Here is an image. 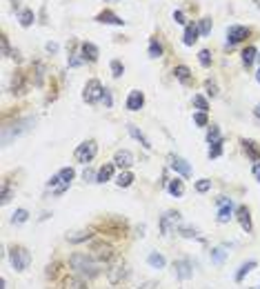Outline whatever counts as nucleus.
I'll return each mask as SVG.
<instances>
[{"label": "nucleus", "instance_id": "nucleus-55", "mask_svg": "<svg viewBox=\"0 0 260 289\" xmlns=\"http://www.w3.org/2000/svg\"><path fill=\"white\" fill-rule=\"evenodd\" d=\"M140 289H158V283L156 280H145V283L140 285Z\"/></svg>", "mask_w": 260, "mask_h": 289}, {"label": "nucleus", "instance_id": "nucleus-32", "mask_svg": "<svg viewBox=\"0 0 260 289\" xmlns=\"http://www.w3.org/2000/svg\"><path fill=\"white\" fill-rule=\"evenodd\" d=\"M198 36H200V32H198V27L187 25V27H185V36H182V42H185L187 47H191L193 42L198 40Z\"/></svg>", "mask_w": 260, "mask_h": 289}, {"label": "nucleus", "instance_id": "nucleus-44", "mask_svg": "<svg viewBox=\"0 0 260 289\" xmlns=\"http://www.w3.org/2000/svg\"><path fill=\"white\" fill-rule=\"evenodd\" d=\"M111 76H114V78H120V76L125 74V65L120 63V60H111Z\"/></svg>", "mask_w": 260, "mask_h": 289}, {"label": "nucleus", "instance_id": "nucleus-11", "mask_svg": "<svg viewBox=\"0 0 260 289\" xmlns=\"http://www.w3.org/2000/svg\"><path fill=\"white\" fill-rule=\"evenodd\" d=\"M94 236H96L94 227H87V229H78V231H71V234H67V236H65V240H67L69 245H80V242L94 240Z\"/></svg>", "mask_w": 260, "mask_h": 289}, {"label": "nucleus", "instance_id": "nucleus-3", "mask_svg": "<svg viewBox=\"0 0 260 289\" xmlns=\"http://www.w3.org/2000/svg\"><path fill=\"white\" fill-rule=\"evenodd\" d=\"M127 229H129L127 221H122V218H103V221H98L94 225L96 234L107 236V240H109V238H125Z\"/></svg>", "mask_w": 260, "mask_h": 289}, {"label": "nucleus", "instance_id": "nucleus-26", "mask_svg": "<svg viewBox=\"0 0 260 289\" xmlns=\"http://www.w3.org/2000/svg\"><path fill=\"white\" fill-rule=\"evenodd\" d=\"M147 265H149L151 269H165L167 267V258L162 256L160 252H149V256H147Z\"/></svg>", "mask_w": 260, "mask_h": 289}, {"label": "nucleus", "instance_id": "nucleus-10", "mask_svg": "<svg viewBox=\"0 0 260 289\" xmlns=\"http://www.w3.org/2000/svg\"><path fill=\"white\" fill-rule=\"evenodd\" d=\"M180 211H173V209H169V211H165V216L160 218V234L162 236H169V231H172V227L176 229V225L180 222Z\"/></svg>", "mask_w": 260, "mask_h": 289}, {"label": "nucleus", "instance_id": "nucleus-63", "mask_svg": "<svg viewBox=\"0 0 260 289\" xmlns=\"http://www.w3.org/2000/svg\"><path fill=\"white\" fill-rule=\"evenodd\" d=\"M258 289H260V285H258Z\"/></svg>", "mask_w": 260, "mask_h": 289}, {"label": "nucleus", "instance_id": "nucleus-2", "mask_svg": "<svg viewBox=\"0 0 260 289\" xmlns=\"http://www.w3.org/2000/svg\"><path fill=\"white\" fill-rule=\"evenodd\" d=\"M116 245L107 238H94V240L89 242V256L94 258L96 263H111L116 258Z\"/></svg>", "mask_w": 260, "mask_h": 289}, {"label": "nucleus", "instance_id": "nucleus-8", "mask_svg": "<svg viewBox=\"0 0 260 289\" xmlns=\"http://www.w3.org/2000/svg\"><path fill=\"white\" fill-rule=\"evenodd\" d=\"M104 96V87L103 83H100L98 78H91L87 80V85H85L83 89V100L85 102H89V105H96V102H100Z\"/></svg>", "mask_w": 260, "mask_h": 289}, {"label": "nucleus", "instance_id": "nucleus-31", "mask_svg": "<svg viewBox=\"0 0 260 289\" xmlns=\"http://www.w3.org/2000/svg\"><path fill=\"white\" fill-rule=\"evenodd\" d=\"M236 216V209H234V205H229V207H220L218 209V216H216V221L220 222V225H227L231 218Z\"/></svg>", "mask_w": 260, "mask_h": 289}, {"label": "nucleus", "instance_id": "nucleus-49", "mask_svg": "<svg viewBox=\"0 0 260 289\" xmlns=\"http://www.w3.org/2000/svg\"><path fill=\"white\" fill-rule=\"evenodd\" d=\"M96 176H98V171H94V169H85L83 171V180L85 183H96Z\"/></svg>", "mask_w": 260, "mask_h": 289}, {"label": "nucleus", "instance_id": "nucleus-33", "mask_svg": "<svg viewBox=\"0 0 260 289\" xmlns=\"http://www.w3.org/2000/svg\"><path fill=\"white\" fill-rule=\"evenodd\" d=\"M131 183H134V173H131L129 169H125V171H120L118 176H116V185H118V187H131Z\"/></svg>", "mask_w": 260, "mask_h": 289}, {"label": "nucleus", "instance_id": "nucleus-58", "mask_svg": "<svg viewBox=\"0 0 260 289\" xmlns=\"http://www.w3.org/2000/svg\"><path fill=\"white\" fill-rule=\"evenodd\" d=\"M45 49H47L49 53H56L58 51V45H56V42H47V47H45Z\"/></svg>", "mask_w": 260, "mask_h": 289}, {"label": "nucleus", "instance_id": "nucleus-21", "mask_svg": "<svg viewBox=\"0 0 260 289\" xmlns=\"http://www.w3.org/2000/svg\"><path fill=\"white\" fill-rule=\"evenodd\" d=\"M114 173H116V163H104L103 167L98 169V176H96V183H100V185L109 183V180H114Z\"/></svg>", "mask_w": 260, "mask_h": 289}, {"label": "nucleus", "instance_id": "nucleus-42", "mask_svg": "<svg viewBox=\"0 0 260 289\" xmlns=\"http://www.w3.org/2000/svg\"><path fill=\"white\" fill-rule=\"evenodd\" d=\"M193 125L196 127H209V118L205 111H196L193 114Z\"/></svg>", "mask_w": 260, "mask_h": 289}, {"label": "nucleus", "instance_id": "nucleus-53", "mask_svg": "<svg viewBox=\"0 0 260 289\" xmlns=\"http://www.w3.org/2000/svg\"><path fill=\"white\" fill-rule=\"evenodd\" d=\"M83 65V58H78L76 53H73L71 58H69V67H80Z\"/></svg>", "mask_w": 260, "mask_h": 289}, {"label": "nucleus", "instance_id": "nucleus-61", "mask_svg": "<svg viewBox=\"0 0 260 289\" xmlns=\"http://www.w3.org/2000/svg\"><path fill=\"white\" fill-rule=\"evenodd\" d=\"M256 80H258V83H260V69H258V74H256Z\"/></svg>", "mask_w": 260, "mask_h": 289}, {"label": "nucleus", "instance_id": "nucleus-51", "mask_svg": "<svg viewBox=\"0 0 260 289\" xmlns=\"http://www.w3.org/2000/svg\"><path fill=\"white\" fill-rule=\"evenodd\" d=\"M216 205H218V209H220V207H229V205H234V200L229 198V196H218V198H216Z\"/></svg>", "mask_w": 260, "mask_h": 289}, {"label": "nucleus", "instance_id": "nucleus-56", "mask_svg": "<svg viewBox=\"0 0 260 289\" xmlns=\"http://www.w3.org/2000/svg\"><path fill=\"white\" fill-rule=\"evenodd\" d=\"M251 173H254V178L260 183V160H258V163H254V167H251Z\"/></svg>", "mask_w": 260, "mask_h": 289}, {"label": "nucleus", "instance_id": "nucleus-9", "mask_svg": "<svg viewBox=\"0 0 260 289\" xmlns=\"http://www.w3.org/2000/svg\"><path fill=\"white\" fill-rule=\"evenodd\" d=\"M236 221H238L240 229H243L244 234H251V231H254V221H251V209H249L247 205L236 207Z\"/></svg>", "mask_w": 260, "mask_h": 289}, {"label": "nucleus", "instance_id": "nucleus-54", "mask_svg": "<svg viewBox=\"0 0 260 289\" xmlns=\"http://www.w3.org/2000/svg\"><path fill=\"white\" fill-rule=\"evenodd\" d=\"M173 20H176L178 25H185V22H187V20H185V14H182V11H173Z\"/></svg>", "mask_w": 260, "mask_h": 289}, {"label": "nucleus", "instance_id": "nucleus-46", "mask_svg": "<svg viewBox=\"0 0 260 289\" xmlns=\"http://www.w3.org/2000/svg\"><path fill=\"white\" fill-rule=\"evenodd\" d=\"M205 89H207V96H211V98H216L218 96V85H216V80H205Z\"/></svg>", "mask_w": 260, "mask_h": 289}, {"label": "nucleus", "instance_id": "nucleus-25", "mask_svg": "<svg viewBox=\"0 0 260 289\" xmlns=\"http://www.w3.org/2000/svg\"><path fill=\"white\" fill-rule=\"evenodd\" d=\"M127 132L131 134V138H136V140L140 142V145H142V147H145V149H151V140L145 136V134L140 132V129H138V127L134 125V122H129V125H127Z\"/></svg>", "mask_w": 260, "mask_h": 289}, {"label": "nucleus", "instance_id": "nucleus-52", "mask_svg": "<svg viewBox=\"0 0 260 289\" xmlns=\"http://www.w3.org/2000/svg\"><path fill=\"white\" fill-rule=\"evenodd\" d=\"M103 102H104V107H111V105H114V98H111V91H109V89H104Z\"/></svg>", "mask_w": 260, "mask_h": 289}, {"label": "nucleus", "instance_id": "nucleus-16", "mask_svg": "<svg viewBox=\"0 0 260 289\" xmlns=\"http://www.w3.org/2000/svg\"><path fill=\"white\" fill-rule=\"evenodd\" d=\"M240 145H243L244 156L249 158V160H254V163H258L260 160V145L258 142L251 140V138H240Z\"/></svg>", "mask_w": 260, "mask_h": 289}, {"label": "nucleus", "instance_id": "nucleus-6", "mask_svg": "<svg viewBox=\"0 0 260 289\" xmlns=\"http://www.w3.org/2000/svg\"><path fill=\"white\" fill-rule=\"evenodd\" d=\"M129 265H127V260H122V258H118L116 263H111V267L107 269V280H109L111 287H118V285H122L127 278H129Z\"/></svg>", "mask_w": 260, "mask_h": 289}, {"label": "nucleus", "instance_id": "nucleus-40", "mask_svg": "<svg viewBox=\"0 0 260 289\" xmlns=\"http://www.w3.org/2000/svg\"><path fill=\"white\" fill-rule=\"evenodd\" d=\"M207 156H209V158H220V156H223V140L211 142V145H209Z\"/></svg>", "mask_w": 260, "mask_h": 289}, {"label": "nucleus", "instance_id": "nucleus-38", "mask_svg": "<svg viewBox=\"0 0 260 289\" xmlns=\"http://www.w3.org/2000/svg\"><path fill=\"white\" fill-rule=\"evenodd\" d=\"M34 69H36V76H34V85H38V87H40V85L45 83V65H42V63H34Z\"/></svg>", "mask_w": 260, "mask_h": 289}, {"label": "nucleus", "instance_id": "nucleus-59", "mask_svg": "<svg viewBox=\"0 0 260 289\" xmlns=\"http://www.w3.org/2000/svg\"><path fill=\"white\" fill-rule=\"evenodd\" d=\"M254 116H256V118H258V120H260V102L254 107Z\"/></svg>", "mask_w": 260, "mask_h": 289}, {"label": "nucleus", "instance_id": "nucleus-1", "mask_svg": "<svg viewBox=\"0 0 260 289\" xmlns=\"http://www.w3.org/2000/svg\"><path fill=\"white\" fill-rule=\"evenodd\" d=\"M67 265L73 269V273H78V276H83V278H87V280H94L100 276V263H96L89 254L73 252L71 256H69Z\"/></svg>", "mask_w": 260, "mask_h": 289}, {"label": "nucleus", "instance_id": "nucleus-48", "mask_svg": "<svg viewBox=\"0 0 260 289\" xmlns=\"http://www.w3.org/2000/svg\"><path fill=\"white\" fill-rule=\"evenodd\" d=\"M198 60H200L203 67H211V53H209L207 49H203V51L198 53Z\"/></svg>", "mask_w": 260, "mask_h": 289}, {"label": "nucleus", "instance_id": "nucleus-37", "mask_svg": "<svg viewBox=\"0 0 260 289\" xmlns=\"http://www.w3.org/2000/svg\"><path fill=\"white\" fill-rule=\"evenodd\" d=\"M193 107H196L198 111H205V114H207L209 111V100L205 98L203 94H193Z\"/></svg>", "mask_w": 260, "mask_h": 289}, {"label": "nucleus", "instance_id": "nucleus-24", "mask_svg": "<svg viewBox=\"0 0 260 289\" xmlns=\"http://www.w3.org/2000/svg\"><path fill=\"white\" fill-rule=\"evenodd\" d=\"M209 258H211L213 265H218V267H223L225 260H227V245H220V247H213L211 252H209Z\"/></svg>", "mask_w": 260, "mask_h": 289}, {"label": "nucleus", "instance_id": "nucleus-50", "mask_svg": "<svg viewBox=\"0 0 260 289\" xmlns=\"http://www.w3.org/2000/svg\"><path fill=\"white\" fill-rule=\"evenodd\" d=\"M11 200V187L9 183H2V205H7Z\"/></svg>", "mask_w": 260, "mask_h": 289}, {"label": "nucleus", "instance_id": "nucleus-15", "mask_svg": "<svg viewBox=\"0 0 260 289\" xmlns=\"http://www.w3.org/2000/svg\"><path fill=\"white\" fill-rule=\"evenodd\" d=\"M169 167H172L178 176H182V178H189V176H191V167H189V163L180 156H169Z\"/></svg>", "mask_w": 260, "mask_h": 289}, {"label": "nucleus", "instance_id": "nucleus-35", "mask_svg": "<svg viewBox=\"0 0 260 289\" xmlns=\"http://www.w3.org/2000/svg\"><path fill=\"white\" fill-rule=\"evenodd\" d=\"M27 221H29V211H27L25 207L16 209L14 211V216H11V225H25Z\"/></svg>", "mask_w": 260, "mask_h": 289}, {"label": "nucleus", "instance_id": "nucleus-30", "mask_svg": "<svg viewBox=\"0 0 260 289\" xmlns=\"http://www.w3.org/2000/svg\"><path fill=\"white\" fill-rule=\"evenodd\" d=\"M63 267H65L63 260H53V263H49L47 267H45V278H47V280H56Z\"/></svg>", "mask_w": 260, "mask_h": 289}, {"label": "nucleus", "instance_id": "nucleus-7", "mask_svg": "<svg viewBox=\"0 0 260 289\" xmlns=\"http://www.w3.org/2000/svg\"><path fill=\"white\" fill-rule=\"evenodd\" d=\"M96 153H98V142H96L94 138H89V140L80 142L78 147H76V152H73V160L80 163V165H89L96 158Z\"/></svg>", "mask_w": 260, "mask_h": 289}, {"label": "nucleus", "instance_id": "nucleus-17", "mask_svg": "<svg viewBox=\"0 0 260 289\" xmlns=\"http://www.w3.org/2000/svg\"><path fill=\"white\" fill-rule=\"evenodd\" d=\"M125 107L129 111H140L142 107H145V94H142L140 89H131L129 96H127Z\"/></svg>", "mask_w": 260, "mask_h": 289}, {"label": "nucleus", "instance_id": "nucleus-36", "mask_svg": "<svg viewBox=\"0 0 260 289\" xmlns=\"http://www.w3.org/2000/svg\"><path fill=\"white\" fill-rule=\"evenodd\" d=\"M205 140L211 145V142H218V140H223L220 138V127L218 125H209L207 127V136H205Z\"/></svg>", "mask_w": 260, "mask_h": 289}, {"label": "nucleus", "instance_id": "nucleus-23", "mask_svg": "<svg viewBox=\"0 0 260 289\" xmlns=\"http://www.w3.org/2000/svg\"><path fill=\"white\" fill-rule=\"evenodd\" d=\"M256 267H258V263H256V260H247V263H243L238 267V272L234 273V280H236V283H243V280L247 278V273H251Z\"/></svg>", "mask_w": 260, "mask_h": 289}, {"label": "nucleus", "instance_id": "nucleus-60", "mask_svg": "<svg viewBox=\"0 0 260 289\" xmlns=\"http://www.w3.org/2000/svg\"><path fill=\"white\" fill-rule=\"evenodd\" d=\"M0 285H2L0 289H7V278H2V280H0Z\"/></svg>", "mask_w": 260, "mask_h": 289}, {"label": "nucleus", "instance_id": "nucleus-13", "mask_svg": "<svg viewBox=\"0 0 260 289\" xmlns=\"http://www.w3.org/2000/svg\"><path fill=\"white\" fill-rule=\"evenodd\" d=\"M249 36V29L243 25H231L227 29V45L231 47V45H238V42H243L244 38Z\"/></svg>", "mask_w": 260, "mask_h": 289}, {"label": "nucleus", "instance_id": "nucleus-28", "mask_svg": "<svg viewBox=\"0 0 260 289\" xmlns=\"http://www.w3.org/2000/svg\"><path fill=\"white\" fill-rule=\"evenodd\" d=\"M167 191H169L173 198H182V196H185V183H182V180L176 176L173 180L167 183Z\"/></svg>", "mask_w": 260, "mask_h": 289}, {"label": "nucleus", "instance_id": "nucleus-34", "mask_svg": "<svg viewBox=\"0 0 260 289\" xmlns=\"http://www.w3.org/2000/svg\"><path fill=\"white\" fill-rule=\"evenodd\" d=\"M256 58H258V51H256L254 45H249V47L243 51V65H244V67H251Z\"/></svg>", "mask_w": 260, "mask_h": 289}, {"label": "nucleus", "instance_id": "nucleus-18", "mask_svg": "<svg viewBox=\"0 0 260 289\" xmlns=\"http://www.w3.org/2000/svg\"><path fill=\"white\" fill-rule=\"evenodd\" d=\"M25 89H27L25 74H22V71H14V74H11V80H9V91L20 96V94H25Z\"/></svg>", "mask_w": 260, "mask_h": 289}, {"label": "nucleus", "instance_id": "nucleus-39", "mask_svg": "<svg viewBox=\"0 0 260 289\" xmlns=\"http://www.w3.org/2000/svg\"><path fill=\"white\" fill-rule=\"evenodd\" d=\"M193 189H196L198 194H207V191L211 189V180H209V178H200V180H196Z\"/></svg>", "mask_w": 260, "mask_h": 289}, {"label": "nucleus", "instance_id": "nucleus-22", "mask_svg": "<svg viewBox=\"0 0 260 289\" xmlns=\"http://www.w3.org/2000/svg\"><path fill=\"white\" fill-rule=\"evenodd\" d=\"M96 20L103 22V25H125V20H122L120 16H116L114 11H109V9L100 11L98 16H96Z\"/></svg>", "mask_w": 260, "mask_h": 289}, {"label": "nucleus", "instance_id": "nucleus-20", "mask_svg": "<svg viewBox=\"0 0 260 289\" xmlns=\"http://www.w3.org/2000/svg\"><path fill=\"white\" fill-rule=\"evenodd\" d=\"M80 56H83V60H87V63H96L100 51L94 42H83V45H80Z\"/></svg>", "mask_w": 260, "mask_h": 289}, {"label": "nucleus", "instance_id": "nucleus-27", "mask_svg": "<svg viewBox=\"0 0 260 289\" xmlns=\"http://www.w3.org/2000/svg\"><path fill=\"white\" fill-rule=\"evenodd\" d=\"M173 76H176V80H180L182 85H191V80H193L191 69H189L187 65H178V67L173 69Z\"/></svg>", "mask_w": 260, "mask_h": 289}, {"label": "nucleus", "instance_id": "nucleus-45", "mask_svg": "<svg viewBox=\"0 0 260 289\" xmlns=\"http://www.w3.org/2000/svg\"><path fill=\"white\" fill-rule=\"evenodd\" d=\"M18 18H20V25H22V27H29V25L34 22V11H32V9H22Z\"/></svg>", "mask_w": 260, "mask_h": 289}, {"label": "nucleus", "instance_id": "nucleus-41", "mask_svg": "<svg viewBox=\"0 0 260 289\" xmlns=\"http://www.w3.org/2000/svg\"><path fill=\"white\" fill-rule=\"evenodd\" d=\"M162 56V45L154 38V40L149 42V58H160Z\"/></svg>", "mask_w": 260, "mask_h": 289}, {"label": "nucleus", "instance_id": "nucleus-14", "mask_svg": "<svg viewBox=\"0 0 260 289\" xmlns=\"http://www.w3.org/2000/svg\"><path fill=\"white\" fill-rule=\"evenodd\" d=\"M60 289H87V280L78 273H67L60 278Z\"/></svg>", "mask_w": 260, "mask_h": 289}, {"label": "nucleus", "instance_id": "nucleus-43", "mask_svg": "<svg viewBox=\"0 0 260 289\" xmlns=\"http://www.w3.org/2000/svg\"><path fill=\"white\" fill-rule=\"evenodd\" d=\"M58 176H60V180H63V183H69V185H71V180H73V176H76V171H73L71 167H63L60 171H58Z\"/></svg>", "mask_w": 260, "mask_h": 289}, {"label": "nucleus", "instance_id": "nucleus-57", "mask_svg": "<svg viewBox=\"0 0 260 289\" xmlns=\"http://www.w3.org/2000/svg\"><path fill=\"white\" fill-rule=\"evenodd\" d=\"M145 231H147V225H138V227H136V236H145Z\"/></svg>", "mask_w": 260, "mask_h": 289}, {"label": "nucleus", "instance_id": "nucleus-4", "mask_svg": "<svg viewBox=\"0 0 260 289\" xmlns=\"http://www.w3.org/2000/svg\"><path fill=\"white\" fill-rule=\"evenodd\" d=\"M7 260H9L14 272L22 273V272L29 269V265H32V252H29L25 245H11L9 252H7Z\"/></svg>", "mask_w": 260, "mask_h": 289}, {"label": "nucleus", "instance_id": "nucleus-62", "mask_svg": "<svg viewBox=\"0 0 260 289\" xmlns=\"http://www.w3.org/2000/svg\"><path fill=\"white\" fill-rule=\"evenodd\" d=\"M256 60H258V63H260V53H258V58H256Z\"/></svg>", "mask_w": 260, "mask_h": 289}, {"label": "nucleus", "instance_id": "nucleus-29", "mask_svg": "<svg viewBox=\"0 0 260 289\" xmlns=\"http://www.w3.org/2000/svg\"><path fill=\"white\" fill-rule=\"evenodd\" d=\"M178 234H180L182 238H187V240H200V242H205V238L200 236V231L193 229V227H189V225H180V227H178Z\"/></svg>", "mask_w": 260, "mask_h": 289}, {"label": "nucleus", "instance_id": "nucleus-5", "mask_svg": "<svg viewBox=\"0 0 260 289\" xmlns=\"http://www.w3.org/2000/svg\"><path fill=\"white\" fill-rule=\"evenodd\" d=\"M32 125H36V118H20V120L11 122V125H5V127H2V145L7 147L14 138H18V136H22L25 132H29Z\"/></svg>", "mask_w": 260, "mask_h": 289}, {"label": "nucleus", "instance_id": "nucleus-12", "mask_svg": "<svg viewBox=\"0 0 260 289\" xmlns=\"http://www.w3.org/2000/svg\"><path fill=\"white\" fill-rule=\"evenodd\" d=\"M173 273H176V278H180V280L193 278V265H191V260H187V258H180V260H176V263H173Z\"/></svg>", "mask_w": 260, "mask_h": 289}, {"label": "nucleus", "instance_id": "nucleus-47", "mask_svg": "<svg viewBox=\"0 0 260 289\" xmlns=\"http://www.w3.org/2000/svg\"><path fill=\"white\" fill-rule=\"evenodd\" d=\"M198 32L203 34V36H207L211 32V18H203V20L198 22Z\"/></svg>", "mask_w": 260, "mask_h": 289}, {"label": "nucleus", "instance_id": "nucleus-19", "mask_svg": "<svg viewBox=\"0 0 260 289\" xmlns=\"http://www.w3.org/2000/svg\"><path fill=\"white\" fill-rule=\"evenodd\" d=\"M114 163L118 165V167H122V169H129L131 165L136 163V158H134V153H131L129 149H118L116 156H114Z\"/></svg>", "mask_w": 260, "mask_h": 289}]
</instances>
